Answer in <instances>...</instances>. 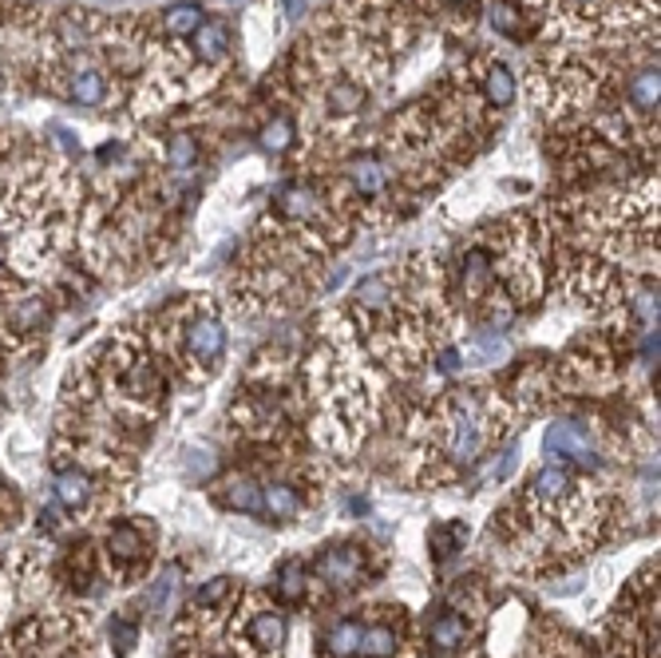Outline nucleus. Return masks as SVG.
Wrapping results in <instances>:
<instances>
[{"label":"nucleus","mask_w":661,"mask_h":658,"mask_svg":"<svg viewBox=\"0 0 661 658\" xmlns=\"http://www.w3.org/2000/svg\"><path fill=\"white\" fill-rule=\"evenodd\" d=\"M301 508H305V500H301V492L293 488V484H286V481L262 484V516H266L269 523L298 520Z\"/></svg>","instance_id":"obj_13"},{"label":"nucleus","mask_w":661,"mask_h":658,"mask_svg":"<svg viewBox=\"0 0 661 658\" xmlns=\"http://www.w3.org/2000/svg\"><path fill=\"white\" fill-rule=\"evenodd\" d=\"M393 4H404V0H393Z\"/></svg>","instance_id":"obj_27"},{"label":"nucleus","mask_w":661,"mask_h":658,"mask_svg":"<svg viewBox=\"0 0 661 658\" xmlns=\"http://www.w3.org/2000/svg\"><path fill=\"white\" fill-rule=\"evenodd\" d=\"M364 572H369V555H364L361 544H333L313 559V575L325 587H337V591L361 587Z\"/></svg>","instance_id":"obj_10"},{"label":"nucleus","mask_w":661,"mask_h":658,"mask_svg":"<svg viewBox=\"0 0 661 658\" xmlns=\"http://www.w3.org/2000/svg\"><path fill=\"white\" fill-rule=\"evenodd\" d=\"M401 627H396V619H372L361 627V647L357 655L361 658H396L401 655Z\"/></svg>","instance_id":"obj_14"},{"label":"nucleus","mask_w":661,"mask_h":658,"mask_svg":"<svg viewBox=\"0 0 661 658\" xmlns=\"http://www.w3.org/2000/svg\"><path fill=\"white\" fill-rule=\"evenodd\" d=\"M230 599H234V579H227V575H218V579H210V584L198 587L195 611H218V607L230 603Z\"/></svg>","instance_id":"obj_25"},{"label":"nucleus","mask_w":661,"mask_h":658,"mask_svg":"<svg viewBox=\"0 0 661 658\" xmlns=\"http://www.w3.org/2000/svg\"><path fill=\"white\" fill-rule=\"evenodd\" d=\"M186 53L195 56L202 68L214 72L218 64H227L230 56V28L222 21H202L195 28V36H190V48H186Z\"/></svg>","instance_id":"obj_12"},{"label":"nucleus","mask_w":661,"mask_h":658,"mask_svg":"<svg viewBox=\"0 0 661 658\" xmlns=\"http://www.w3.org/2000/svg\"><path fill=\"white\" fill-rule=\"evenodd\" d=\"M606 647L614 658H658V564L641 567L610 611Z\"/></svg>","instance_id":"obj_6"},{"label":"nucleus","mask_w":661,"mask_h":658,"mask_svg":"<svg viewBox=\"0 0 661 658\" xmlns=\"http://www.w3.org/2000/svg\"><path fill=\"white\" fill-rule=\"evenodd\" d=\"M606 492L575 476L570 464L550 460L503 504L491 528L527 555V564H550L563 555H587L606 532Z\"/></svg>","instance_id":"obj_1"},{"label":"nucleus","mask_w":661,"mask_h":658,"mask_svg":"<svg viewBox=\"0 0 661 658\" xmlns=\"http://www.w3.org/2000/svg\"><path fill=\"white\" fill-rule=\"evenodd\" d=\"M210 658H218V655H210Z\"/></svg>","instance_id":"obj_28"},{"label":"nucleus","mask_w":661,"mask_h":658,"mask_svg":"<svg viewBox=\"0 0 661 658\" xmlns=\"http://www.w3.org/2000/svg\"><path fill=\"white\" fill-rule=\"evenodd\" d=\"M361 619H345V623H337V627H329V635H325V655L329 658H352L357 655V647H361Z\"/></svg>","instance_id":"obj_21"},{"label":"nucleus","mask_w":661,"mask_h":658,"mask_svg":"<svg viewBox=\"0 0 661 658\" xmlns=\"http://www.w3.org/2000/svg\"><path fill=\"white\" fill-rule=\"evenodd\" d=\"M472 84H476V92L484 95L487 107H496V112H503V107L515 104V76H511V68H507L503 60H491V56H479L476 64H472Z\"/></svg>","instance_id":"obj_11"},{"label":"nucleus","mask_w":661,"mask_h":658,"mask_svg":"<svg viewBox=\"0 0 661 658\" xmlns=\"http://www.w3.org/2000/svg\"><path fill=\"white\" fill-rule=\"evenodd\" d=\"M175 591H178V567H166L155 584H151V591H147V611L163 619L166 611L175 607Z\"/></svg>","instance_id":"obj_23"},{"label":"nucleus","mask_w":661,"mask_h":658,"mask_svg":"<svg viewBox=\"0 0 661 658\" xmlns=\"http://www.w3.org/2000/svg\"><path fill=\"white\" fill-rule=\"evenodd\" d=\"M202 21H207V16H202V9L186 0V4H171V9L163 12V32L171 36V41H190Z\"/></svg>","instance_id":"obj_20"},{"label":"nucleus","mask_w":661,"mask_h":658,"mask_svg":"<svg viewBox=\"0 0 661 658\" xmlns=\"http://www.w3.org/2000/svg\"><path fill=\"white\" fill-rule=\"evenodd\" d=\"M218 500L227 504L230 512L262 516V484L254 476H227L218 484Z\"/></svg>","instance_id":"obj_16"},{"label":"nucleus","mask_w":661,"mask_h":658,"mask_svg":"<svg viewBox=\"0 0 661 658\" xmlns=\"http://www.w3.org/2000/svg\"><path fill=\"white\" fill-rule=\"evenodd\" d=\"M198 163V139L195 136H171L166 139V168L175 171H190Z\"/></svg>","instance_id":"obj_24"},{"label":"nucleus","mask_w":661,"mask_h":658,"mask_svg":"<svg viewBox=\"0 0 661 658\" xmlns=\"http://www.w3.org/2000/svg\"><path fill=\"white\" fill-rule=\"evenodd\" d=\"M467 638H472V627H467V619L460 615V611H440V615L428 623V643H432L440 655L464 650Z\"/></svg>","instance_id":"obj_15"},{"label":"nucleus","mask_w":661,"mask_h":658,"mask_svg":"<svg viewBox=\"0 0 661 658\" xmlns=\"http://www.w3.org/2000/svg\"><path fill=\"white\" fill-rule=\"evenodd\" d=\"M511 405L496 389H444L432 405L413 420V445L424 484L455 481L484 457L487 445H499L511 429Z\"/></svg>","instance_id":"obj_2"},{"label":"nucleus","mask_w":661,"mask_h":658,"mask_svg":"<svg viewBox=\"0 0 661 658\" xmlns=\"http://www.w3.org/2000/svg\"><path fill=\"white\" fill-rule=\"evenodd\" d=\"M147 337L155 345V354L163 357L166 373H175L186 385L207 381L227 357V322L218 314V305L198 298V293L166 305L151 322Z\"/></svg>","instance_id":"obj_4"},{"label":"nucleus","mask_w":661,"mask_h":658,"mask_svg":"<svg viewBox=\"0 0 661 658\" xmlns=\"http://www.w3.org/2000/svg\"><path fill=\"white\" fill-rule=\"evenodd\" d=\"M286 638H290V623H286V615H281L278 607L250 611L246 623L239 619V631H234L239 658H281Z\"/></svg>","instance_id":"obj_8"},{"label":"nucleus","mask_w":661,"mask_h":658,"mask_svg":"<svg viewBox=\"0 0 661 658\" xmlns=\"http://www.w3.org/2000/svg\"><path fill=\"white\" fill-rule=\"evenodd\" d=\"M467 544V528L464 523H436L432 532H428V547L436 552V559L444 564V559H452L460 547Z\"/></svg>","instance_id":"obj_22"},{"label":"nucleus","mask_w":661,"mask_h":658,"mask_svg":"<svg viewBox=\"0 0 661 658\" xmlns=\"http://www.w3.org/2000/svg\"><path fill=\"white\" fill-rule=\"evenodd\" d=\"M258 139H262V147L266 151H274V155H281V151H290L293 147V139H298V115H290V112H274L262 124V131H258Z\"/></svg>","instance_id":"obj_18"},{"label":"nucleus","mask_w":661,"mask_h":658,"mask_svg":"<svg viewBox=\"0 0 661 658\" xmlns=\"http://www.w3.org/2000/svg\"><path fill=\"white\" fill-rule=\"evenodd\" d=\"M543 452L555 464H579V469H599V437L582 420H555L543 437Z\"/></svg>","instance_id":"obj_9"},{"label":"nucleus","mask_w":661,"mask_h":658,"mask_svg":"<svg viewBox=\"0 0 661 658\" xmlns=\"http://www.w3.org/2000/svg\"><path fill=\"white\" fill-rule=\"evenodd\" d=\"M305 591H310V572H305V564H301V559H286V564L278 567V575H274V596H278V603L298 607L301 599H305Z\"/></svg>","instance_id":"obj_17"},{"label":"nucleus","mask_w":661,"mask_h":658,"mask_svg":"<svg viewBox=\"0 0 661 658\" xmlns=\"http://www.w3.org/2000/svg\"><path fill=\"white\" fill-rule=\"evenodd\" d=\"M135 643H139V627H135L131 619H115L112 623V647L119 650V655H127Z\"/></svg>","instance_id":"obj_26"},{"label":"nucleus","mask_w":661,"mask_h":658,"mask_svg":"<svg viewBox=\"0 0 661 658\" xmlns=\"http://www.w3.org/2000/svg\"><path fill=\"white\" fill-rule=\"evenodd\" d=\"M527 12L523 4H515V0H496L491 4V28L499 32V36H511V41H527Z\"/></svg>","instance_id":"obj_19"},{"label":"nucleus","mask_w":661,"mask_h":658,"mask_svg":"<svg viewBox=\"0 0 661 658\" xmlns=\"http://www.w3.org/2000/svg\"><path fill=\"white\" fill-rule=\"evenodd\" d=\"M630 366V345H626V330L618 325H602L590 334L575 337L567 345V354L550 366V385L555 393H614Z\"/></svg>","instance_id":"obj_5"},{"label":"nucleus","mask_w":661,"mask_h":658,"mask_svg":"<svg viewBox=\"0 0 661 658\" xmlns=\"http://www.w3.org/2000/svg\"><path fill=\"white\" fill-rule=\"evenodd\" d=\"M104 559L115 584L127 587L151 564V532H143L139 523H127V520L112 523L104 535Z\"/></svg>","instance_id":"obj_7"},{"label":"nucleus","mask_w":661,"mask_h":658,"mask_svg":"<svg viewBox=\"0 0 661 658\" xmlns=\"http://www.w3.org/2000/svg\"><path fill=\"white\" fill-rule=\"evenodd\" d=\"M166 366L139 330L112 334L68 377V397L83 408H104L115 425H147L166 401Z\"/></svg>","instance_id":"obj_3"}]
</instances>
